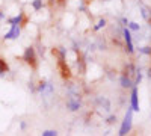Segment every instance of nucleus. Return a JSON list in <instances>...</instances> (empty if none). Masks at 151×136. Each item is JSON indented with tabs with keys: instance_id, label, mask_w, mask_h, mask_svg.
<instances>
[{
	"instance_id": "obj_1",
	"label": "nucleus",
	"mask_w": 151,
	"mask_h": 136,
	"mask_svg": "<svg viewBox=\"0 0 151 136\" xmlns=\"http://www.w3.org/2000/svg\"><path fill=\"white\" fill-rule=\"evenodd\" d=\"M132 126H133V110H132V107H129L127 112H125V117H124L122 124H121V127H119L118 135H119V136L127 135V133L132 130Z\"/></svg>"
},
{
	"instance_id": "obj_2",
	"label": "nucleus",
	"mask_w": 151,
	"mask_h": 136,
	"mask_svg": "<svg viewBox=\"0 0 151 136\" xmlns=\"http://www.w3.org/2000/svg\"><path fill=\"white\" fill-rule=\"evenodd\" d=\"M23 60L26 64H29L33 70L38 67V59H36V52L33 47H27L26 50H24V55H23Z\"/></svg>"
},
{
	"instance_id": "obj_3",
	"label": "nucleus",
	"mask_w": 151,
	"mask_h": 136,
	"mask_svg": "<svg viewBox=\"0 0 151 136\" xmlns=\"http://www.w3.org/2000/svg\"><path fill=\"white\" fill-rule=\"evenodd\" d=\"M21 33V26L18 24H14V26H11V29L3 35V40L5 41H9V40H17Z\"/></svg>"
},
{
	"instance_id": "obj_4",
	"label": "nucleus",
	"mask_w": 151,
	"mask_h": 136,
	"mask_svg": "<svg viewBox=\"0 0 151 136\" xmlns=\"http://www.w3.org/2000/svg\"><path fill=\"white\" fill-rule=\"evenodd\" d=\"M130 107L133 112H139V97H137L136 85L132 86V95H130Z\"/></svg>"
},
{
	"instance_id": "obj_5",
	"label": "nucleus",
	"mask_w": 151,
	"mask_h": 136,
	"mask_svg": "<svg viewBox=\"0 0 151 136\" xmlns=\"http://www.w3.org/2000/svg\"><path fill=\"white\" fill-rule=\"evenodd\" d=\"M122 35H124V41H125V47H127V52L132 55V53L134 52V47H133V41H132V32L129 30V27H124Z\"/></svg>"
},
{
	"instance_id": "obj_6",
	"label": "nucleus",
	"mask_w": 151,
	"mask_h": 136,
	"mask_svg": "<svg viewBox=\"0 0 151 136\" xmlns=\"http://www.w3.org/2000/svg\"><path fill=\"white\" fill-rule=\"evenodd\" d=\"M38 92H41L42 95H50L53 92V85L50 82H41L38 86Z\"/></svg>"
},
{
	"instance_id": "obj_7",
	"label": "nucleus",
	"mask_w": 151,
	"mask_h": 136,
	"mask_svg": "<svg viewBox=\"0 0 151 136\" xmlns=\"http://www.w3.org/2000/svg\"><path fill=\"white\" fill-rule=\"evenodd\" d=\"M80 106H82L80 100H79V98H76V97H70L68 100H67V107L71 110V112H76V110H79Z\"/></svg>"
},
{
	"instance_id": "obj_8",
	"label": "nucleus",
	"mask_w": 151,
	"mask_h": 136,
	"mask_svg": "<svg viewBox=\"0 0 151 136\" xmlns=\"http://www.w3.org/2000/svg\"><path fill=\"white\" fill-rule=\"evenodd\" d=\"M95 103H97L98 107H101L103 110H106V112H109V110H110V101L107 100L106 97H97Z\"/></svg>"
},
{
	"instance_id": "obj_9",
	"label": "nucleus",
	"mask_w": 151,
	"mask_h": 136,
	"mask_svg": "<svg viewBox=\"0 0 151 136\" xmlns=\"http://www.w3.org/2000/svg\"><path fill=\"white\" fill-rule=\"evenodd\" d=\"M24 12H20L18 15L15 17H12V18H8V23L11 24V26H14V24H18V26H23V23H24Z\"/></svg>"
},
{
	"instance_id": "obj_10",
	"label": "nucleus",
	"mask_w": 151,
	"mask_h": 136,
	"mask_svg": "<svg viewBox=\"0 0 151 136\" xmlns=\"http://www.w3.org/2000/svg\"><path fill=\"white\" fill-rule=\"evenodd\" d=\"M59 68H60V74L64 79H70L71 77V73H70V68L65 65V60H59Z\"/></svg>"
},
{
	"instance_id": "obj_11",
	"label": "nucleus",
	"mask_w": 151,
	"mask_h": 136,
	"mask_svg": "<svg viewBox=\"0 0 151 136\" xmlns=\"http://www.w3.org/2000/svg\"><path fill=\"white\" fill-rule=\"evenodd\" d=\"M119 83H121L122 88H132V86L134 85V83L132 82V79L127 76V74H122V76L119 77Z\"/></svg>"
},
{
	"instance_id": "obj_12",
	"label": "nucleus",
	"mask_w": 151,
	"mask_h": 136,
	"mask_svg": "<svg viewBox=\"0 0 151 136\" xmlns=\"http://www.w3.org/2000/svg\"><path fill=\"white\" fill-rule=\"evenodd\" d=\"M8 71H9V65L6 64V60L3 58H0V77L5 76Z\"/></svg>"
},
{
	"instance_id": "obj_13",
	"label": "nucleus",
	"mask_w": 151,
	"mask_h": 136,
	"mask_svg": "<svg viewBox=\"0 0 151 136\" xmlns=\"http://www.w3.org/2000/svg\"><path fill=\"white\" fill-rule=\"evenodd\" d=\"M127 27H129L130 32H137V30H141V26H139L137 23H134V21H129Z\"/></svg>"
},
{
	"instance_id": "obj_14",
	"label": "nucleus",
	"mask_w": 151,
	"mask_h": 136,
	"mask_svg": "<svg viewBox=\"0 0 151 136\" xmlns=\"http://www.w3.org/2000/svg\"><path fill=\"white\" fill-rule=\"evenodd\" d=\"M104 26H106V20H104V18H100V20H98V23L94 26V30H95V32H98L100 29H103Z\"/></svg>"
},
{
	"instance_id": "obj_15",
	"label": "nucleus",
	"mask_w": 151,
	"mask_h": 136,
	"mask_svg": "<svg viewBox=\"0 0 151 136\" xmlns=\"http://www.w3.org/2000/svg\"><path fill=\"white\" fill-rule=\"evenodd\" d=\"M32 8H33L35 11L42 9V0H33V2H32Z\"/></svg>"
},
{
	"instance_id": "obj_16",
	"label": "nucleus",
	"mask_w": 151,
	"mask_h": 136,
	"mask_svg": "<svg viewBox=\"0 0 151 136\" xmlns=\"http://www.w3.org/2000/svg\"><path fill=\"white\" fill-rule=\"evenodd\" d=\"M139 53H142V55H148V56H151V47H150V45H145V47H141V48H139Z\"/></svg>"
},
{
	"instance_id": "obj_17",
	"label": "nucleus",
	"mask_w": 151,
	"mask_h": 136,
	"mask_svg": "<svg viewBox=\"0 0 151 136\" xmlns=\"http://www.w3.org/2000/svg\"><path fill=\"white\" fill-rule=\"evenodd\" d=\"M141 80H142V71H141V70H136V80H134L133 83H134V85H139Z\"/></svg>"
},
{
	"instance_id": "obj_18",
	"label": "nucleus",
	"mask_w": 151,
	"mask_h": 136,
	"mask_svg": "<svg viewBox=\"0 0 151 136\" xmlns=\"http://www.w3.org/2000/svg\"><path fill=\"white\" fill-rule=\"evenodd\" d=\"M125 71H127V73H125L127 76H132V74H133L136 70H134V67H133L132 64H129V65H127V68H125Z\"/></svg>"
},
{
	"instance_id": "obj_19",
	"label": "nucleus",
	"mask_w": 151,
	"mask_h": 136,
	"mask_svg": "<svg viewBox=\"0 0 151 136\" xmlns=\"http://www.w3.org/2000/svg\"><path fill=\"white\" fill-rule=\"evenodd\" d=\"M58 132L56 130H44L42 132V136H56Z\"/></svg>"
},
{
	"instance_id": "obj_20",
	"label": "nucleus",
	"mask_w": 151,
	"mask_h": 136,
	"mask_svg": "<svg viewBox=\"0 0 151 136\" xmlns=\"http://www.w3.org/2000/svg\"><path fill=\"white\" fill-rule=\"evenodd\" d=\"M106 121L109 122V124H113V122L116 121V117H115V115H110V117H109V118H107Z\"/></svg>"
},
{
	"instance_id": "obj_21",
	"label": "nucleus",
	"mask_w": 151,
	"mask_h": 136,
	"mask_svg": "<svg viewBox=\"0 0 151 136\" xmlns=\"http://www.w3.org/2000/svg\"><path fill=\"white\" fill-rule=\"evenodd\" d=\"M121 23H122V26H124V27H127V24H129V20H127V18H121Z\"/></svg>"
},
{
	"instance_id": "obj_22",
	"label": "nucleus",
	"mask_w": 151,
	"mask_h": 136,
	"mask_svg": "<svg viewBox=\"0 0 151 136\" xmlns=\"http://www.w3.org/2000/svg\"><path fill=\"white\" fill-rule=\"evenodd\" d=\"M3 18H5V14L2 12V9H0V20H3Z\"/></svg>"
}]
</instances>
